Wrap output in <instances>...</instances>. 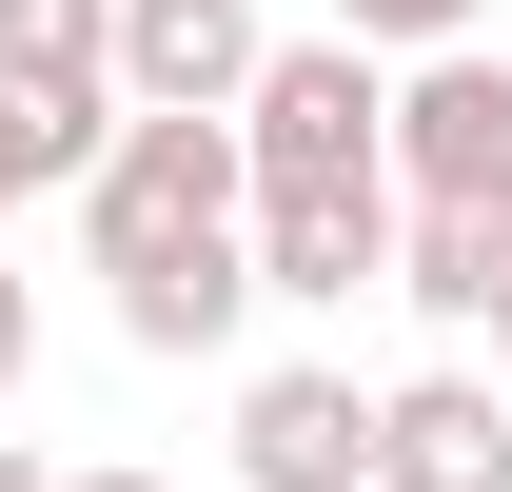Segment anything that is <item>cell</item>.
Returning a JSON list of instances; mask_svg holds the SVG:
<instances>
[{
  "label": "cell",
  "mask_w": 512,
  "mask_h": 492,
  "mask_svg": "<svg viewBox=\"0 0 512 492\" xmlns=\"http://www.w3.org/2000/svg\"><path fill=\"white\" fill-rule=\"evenodd\" d=\"M20 374H40V276L0 256V394H20Z\"/></svg>",
  "instance_id": "11"
},
{
  "label": "cell",
  "mask_w": 512,
  "mask_h": 492,
  "mask_svg": "<svg viewBox=\"0 0 512 492\" xmlns=\"http://www.w3.org/2000/svg\"><path fill=\"white\" fill-rule=\"evenodd\" d=\"M237 492H375V394L316 355L237 374Z\"/></svg>",
  "instance_id": "6"
},
{
  "label": "cell",
  "mask_w": 512,
  "mask_h": 492,
  "mask_svg": "<svg viewBox=\"0 0 512 492\" xmlns=\"http://www.w3.org/2000/svg\"><path fill=\"white\" fill-rule=\"evenodd\" d=\"M335 40H355V60H453V40H493V0H335Z\"/></svg>",
  "instance_id": "10"
},
{
  "label": "cell",
  "mask_w": 512,
  "mask_h": 492,
  "mask_svg": "<svg viewBox=\"0 0 512 492\" xmlns=\"http://www.w3.org/2000/svg\"><path fill=\"white\" fill-rule=\"evenodd\" d=\"M394 197H434V217H512V60H493V40H453V60L394 79Z\"/></svg>",
  "instance_id": "4"
},
{
  "label": "cell",
  "mask_w": 512,
  "mask_h": 492,
  "mask_svg": "<svg viewBox=\"0 0 512 492\" xmlns=\"http://www.w3.org/2000/svg\"><path fill=\"white\" fill-rule=\"evenodd\" d=\"M0 99L60 158V197L119 158V0H0Z\"/></svg>",
  "instance_id": "3"
},
{
  "label": "cell",
  "mask_w": 512,
  "mask_h": 492,
  "mask_svg": "<svg viewBox=\"0 0 512 492\" xmlns=\"http://www.w3.org/2000/svg\"><path fill=\"white\" fill-rule=\"evenodd\" d=\"M276 20L256 0H119V119H237Z\"/></svg>",
  "instance_id": "5"
},
{
  "label": "cell",
  "mask_w": 512,
  "mask_h": 492,
  "mask_svg": "<svg viewBox=\"0 0 512 492\" xmlns=\"http://www.w3.org/2000/svg\"><path fill=\"white\" fill-rule=\"evenodd\" d=\"M256 296H296V315L394 296V178L375 197H256Z\"/></svg>",
  "instance_id": "8"
},
{
  "label": "cell",
  "mask_w": 512,
  "mask_h": 492,
  "mask_svg": "<svg viewBox=\"0 0 512 492\" xmlns=\"http://www.w3.org/2000/svg\"><path fill=\"white\" fill-rule=\"evenodd\" d=\"M394 296L434 315V335H493V296H512V217H434V197H394Z\"/></svg>",
  "instance_id": "9"
},
{
  "label": "cell",
  "mask_w": 512,
  "mask_h": 492,
  "mask_svg": "<svg viewBox=\"0 0 512 492\" xmlns=\"http://www.w3.org/2000/svg\"><path fill=\"white\" fill-rule=\"evenodd\" d=\"M0 492H60V473H40V453H20V433H0Z\"/></svg>",
  "instance_id": "13"
},
{
  "label": "cell",
  "mask_w": 512,
  "mask_h": 492,
  "mask_svg": "<svg viewBox=\"0 0 512 492\" xmlns=\"http://www.w3.org/2000/svg\"><path fill=\"white\" fill-rule=\"evenodd\" d=\"M493 355H512V296H493Z\"/></svg>",
  "instance_id": "15"
},
{
  "label": "cell",
  "mask_w": 512,
  "mask_h": 492,
  "mask_svg": "<svg viewBox=\"0 0 512 492\" xmlns=\"http://www.w3.org/2000/svg\"><path fill=\"white\" fill-rule=\"evenodd\" d=\"M20 197H60V158L20 138V99H0V217H20Z\"/></svg>",
  "instance_id": "12"
},
{
  "label": "cell",
  "mask_w": 512,
  "mask_h": 492,
  "mask_svg": "<svg viewBox=\"0 0 512 492\" xmlns=\"http://www.w3.org/2000/svg\"><path fill=\"white\" fill-rule=\"evenodd\" d=\"M237 158H256V197H375V178H394V60L276 40L256 99H237Z\"/></svg>",
  "instance_id": "2"
},
{
  "label": "cell",
  "mask_w": 512,
  "mask_h": 492,
  "mask_svg": "<svg viewBox=\"0 0 512 492\" xmlns=\"http://www.w3.org/2000/svg\"><path fill=\"white\" fill-rule=\"evenodd\" d=\"M256 237V158H237V119H119V158L79 178V256L99 276H197V256H237Z\"/></svg>",
  "instance_id": "1"
},
{
  "label": "cell",
  "mask_w": 512,
  "mask_h": 492,
  "mask_svg": "<svg viewBox=\"0 0 512 492\" xmlns=\"http://www.w3.org/2000/svg\"><path fill=\"white\" fill-rule=\"evenodd\" d=\"M60 492H158V473H60Z\"/></svg>",
  "instance_id": "14"
},
{
  "label": "cell",
  "mask_w": 512,
  "mask_h": 492,
  "mask_svg": "<svg viewBox=\"0 0 512 492\" xmlns=\"http://www.w3.org/2000/svg\"><path fill=\"white\" fill-rule=\"evenodd\" d=\"M375 492H512V394L473 355L394 374V394H375Z\"/></svg>",
  "instance_id": "7"
}]
</instances>
